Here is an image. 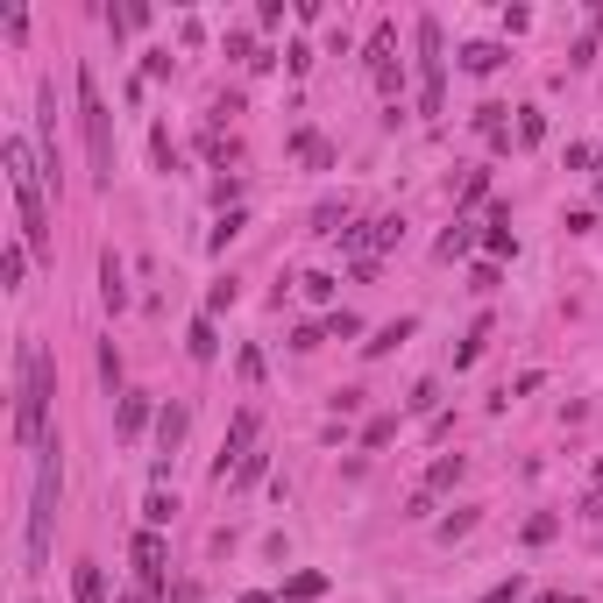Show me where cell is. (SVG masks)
Segmentation results:
<instances>
[{
	"instance_id": "19",
	"label": "cell",
	"mask_w": 603,
	"mask_h": 603,
	"mask_svg": "<svg viewBox=\"0 0 603 603\" xmlns=\"http://www.w3.org/2000/svg\"><path fill=\"white\" fill-rule=\"evenodd\" d=\"M313 596H327V575H313V568H306V575H291V582H284V603H313Z\"/></svg>"
},
{
	"instance_id": "24",
	"label": "cell",
	"mask_w": 603,
	"mask_h": 603,
	"mask_svg": "<svg viewBox=\"0 0 603 603\" xmlns=\"http://www.w3.org/2000/svg\"><path fill=\"white\" fill-rule=\"evenodd\" d=\"M554 533H561V518H547V511H540V518H525V547H547Z\"/></svg>"
},
{
	"instance_id": "3",
	"label": "cell",
	"mask_w": 603,
	"mask_h": 603,
	"mask_svg": "<svg viewBox=\"0 0 603 603\" xmlns=\"http://www.w3.org/2000/svg\"><path fill=\"white\" fill-rule=\"evenodd\" d=\"M79 128H86V157H93V178L114 185V114L100 100V79L93 64H79Z\"/></svg>"
},
{
	"instance_id": "16",
	"label": "cell",
	"mask_w": 603,
	"mask_h": 603,
	"mask_svg": "<svg viewBox=\"0 0 603 603\" xmlns=\"http://www.w3.org/2000/svg\"><path fill=\"white\" fill-rule=\"evenodd\" d=\"M22 270H29V242H8V249H0V284L22 291Z\"/></svg>"
},
{
	"instance_id": "8",
	"label": "cell",
	"mask_w": 603,
	"mask_h": 603,
	"mask_svg": "<svg viewBox=\"0 0 603 603\" xmlns=\"http://www.w3.org/2000/svg\"><path fill=\"white\" fill-rule=\"evenodd\" d=\"M256 433H263V412H256V405H242V412H235V426H228V447H220V462H213V476H220V483H228V476L256 455Z\"/></svg>"
},
{
	"instance_id": "5",
	"label": "cell",
	"mask_w": 603,
	"mask_h": 603,
	"mask_svg": "<svg viewBox=\"0 0 603 603\" xmlns=\"http://www.w3.org/2000/svg\"><path fill=\"white\" fill-rule=\"evenodd\" d=\"M128 561H135V589H142V596H171V589H178L171 568H164V533H157V525H142V533H135Z\"/></svg>"
},
{
	"instance_id": "38",
	"label": "cell",
	"mask_w": 603,
	"mask_h": 603,
	"mask_svg": "<svg viewBox=\"0 0 603 603\" xmlns=\"http://www.w3.org/2000/svg\"><path fill=\"white\" fill-rule=\"evenodd\" d=\"M596 483H603V462H596Z\"/></svg>"
},
{
	"instance_id": "1",
	"label": "cell",
	"mask_w": 603,
	"mask_h": 603,
	"mask_svg": "<svg viewBox=\"0 0 603 603\" xmlns=\"http://www.w3.org/2000/svg\"><path fill=\"white\" fill-rule=\"evenodd\" d=\"M0 164H8V192H15V206H22V242H29V256H50V171H43V149L36 142H22V135H8L0 142Z\"/></svg>"
},
{
	"instance_id": "14",
	"label": "cell",
	"mask_w": 603,
	"mask_h": 603,
	"mask_svg": "<svg viewBox=\"0 0 603 603\" xmlns=\"http://www.w3.org/2000/svg\"><path fill=\"white\" fill-rule=\"evenodd\" d=\"M185 348H192V362H213V355H220V341H213V313H199V320L185 327Z\"/></svg>"
},
{
	"instance_id": "10",
	"label": "cell",
	"mask_w": 603,
	"mask_h": 603,
	"mask_svg": "<svg viewBox=\"0 0 603 603\" xmlns=\"http://www.w3.org/2000/svg\"><path fill=\"white\" fill-rule=\"evenodd\" d=\"M185 426H192V405H178V398H171V405L157 412V447H164V455H178V440H185Z\"/></svg>"
},
{
	"instance_id": "36",
	"label": "cell",
	"mask_w": 603,
	"mask_h": 603,
	"mask_svg": "<svg viewBox=\"0 0 603 603\" xmlns=\"http://www.w3.org/2000/svg\"><path fill=\"white\" fill-rule=\"evenodd\" d=\"M235 603H284V596H235Z\"/></svg>"
},
{
	"instance_id": "15",
	"label": "cell",
	"mask_w": 603,
	"mask_h": 603,
	"mask_svg": "<svg viewBox=\"0 0 603 603\" xmlns=\"http://www.w3.org/2000/svg\"><path fill=\"white\" fill-rule=\"evenodd\" d=\"M412 327H419V320H391V327H376V334L362 341V355H391L398 341H412Z\"/></svg>"
},
{
	"instance_id": "31",
	"label": "cell",
	"mask_w": 603,
	"mask_h": 603,
	"mask_svg": "<svg viewBox=\"0 0 603 603\" xmlns=\"http://www.w3.org/2000/svg\"><path fill=\"white\" fill-rule=\"evenodd\" d=\"M483 192H490V171H469V178H462V206H476Z\"/></svg>"
},
{
	"instance_id": "21",
	"label": "cell",
	"mask_w": 603,
	"mask_h": 603,
	"mask_svg": "<svg viewBox=\"0 0 603 603\" xmlns=\"http://www.w3.org/2000/svg\"><path fill=\"white\" fill-rule=\"evenodd\" d=\"M334 284H341V277H327V270H313V277H298V291H306L313 306H334Z\"/></svg>"
},
{
	"instance_id": "30",
	"label": "cell",
	"mask_w": 603,
	"mask_h": 603,
	"mask_svg": "<svg viewBox=\"0 0 603 603\" xmlns=\"http://www.w3.org/2000/svg\"><path fill=\"white\" fill-rule=\"evenodd\" d=\"M391 433H398V419H369V426H362V447H384Z\"/></svg>"
},
{
	"instance_id": "17",
	"label": "cell",
	"mask_w": 603,
	"mask_h": 603,
	"mask_svg": "<svg viewBox=\"0 0 603 603\" xmlns=\"http://www.w3.org/2000/svg\"><path fill=\"white\" fill-rule=\"evenodd\" d=\"M313 235H348V199H327L313 213Z\"/></svg>"
},
{
	"instance_id": "23",
	"label": "cell",
	"mask_w": 603,
	"mask_h": 603,
	"mask_svg": "<svg viewBox=\"0 0 603 603\" xmlns=\"http://www.w3.org/2000/svg\"><path fill=\"white\" fill-rule=\"evenodd\" d=\"M476 533V511H455V518H440V540L455 547V540H469Z\"/></svg>"
},
{
	"instance_id": "13",
	"label": "cell",
	"mask_w": 603,
	"mask_h": 603,
	"mask_svg": "<svg viewBox=\"0 0 603 603\" xmlns=\"http://www.w3.org/2000/svg\"><path fill=\"white\" fill-rule=\"evenodd\" d=\"M504 57H511L504 43H469V50H462V71H476V79H490V71H497Z\"/></svg>"
},
{
	"instance_id": "11",
	"label": "cell",
	"mask_w": 603,
	"mask_h": 603,
	"mask_svg": "<svg viewBox=\"0 0 603 603\" xmlns=\"http://www.w3.org/2000/svg\"><path fill=\"white\" fill-rule=\"evenodd\" d=\"M149 426V391H121V412H114V433L121 440H135Z\"/></svg>"
},
{
	"instance_id": "12",
	"label": "cell",
	"mask_w": 603,
	"mask_h": 603,
	"mask_svg": "<svg viewBox=\"0 0 603 603\" xmlns=\"http://www.w3.org/2000/svg\"><path fill=\"white\" fill-rule=\"evenodd\" d=\"M71 596H79V603H107V582H100V561H79V568H71Z\"/></svg>"
},
{
	"instance_id": "4",
	"label": "cell",
	"mask_w": 603,
	"mask_h": 603,
	"mask_svg": "<svg viewBox=\"0 0 603 603\" xmlns=\"http://www.w3.org/2000/svg\"><path fill=\"white\" fill-rule=\"evenodd\" d=\"M57 490H64V469H57V462H43V476H36V504H29V575H43V568H50V525H57Z\"/></svg>"
},
{
	"instance_id": "37",
	"label": "cell",
	"mask_w": 603,
	"mask_h": 603,
	"mask_svg": "<svg viewBox=\"0 0 603 603\" xmlns=\"http://www.w3.org/2000/svg\"><path fill=\"white\" fill-rule=\"evenodd\" d=\"M121 603H149V596H142V589H135V596H121Z\"/></svg>"
},
{
	"instance_id": "33",
	"label": "cell",
	"mask_w": 603,
	"mask_h": 603,
	"mask_svg": "<svg viewBox=\"0 0 603 603\" xmlns=\"http://www.w3.org/2000/svg\"><path fill=\"white\" fill-rule=\"evenodd\" d=\"M327 334H341V341H348V334H362V320H355V313H327Z\"/></svg>"
},
{
	"instance_id": "20",
	"label": "cell",
	"mask_w": 603,
	"mask_h": 603,
	"mask_svg": "<svg viewBox=\"0 0 603 603\" xmlns=\"http://www.w3.org/2000/svg\"><path fill=\"white\" fill-rule=\"evenodd\" d=\"M469 249H476V228H469V220H455V228L440 235V256L455 263V256H469Z\"/></svg>"
},
{
	"instance_id": "27",
	"label": "cell",
	"mask_w": 603,
	"mask_h": 603,
	"mask_svg": "<svg viewBox=\"0 0 603 603\" xmlns=\"http://www.w3.org/2000/svg\"><path fill=\"white\" fill-rule=\"evenodd\" d=\"M504 114H511V107H476V128H483L490 142H504Z\"/></svg>"
},
{
	"instance_id": "29",
	"label": "cell",
	"mask_w": 603,
	"mask_h": 603,
	"mask_svg": "<svg viewBox=\"0 0 603 603\" xmlns=\"http://www.w3.org/2000/svg\"><path fill=\"white\" fill-rule=\"evenodd\" d=\"M235 235H242V213H235V206H228V213H220V228H213V249H228V242H235Z\"/></svg>"
},
{
	"instance_id": "2",
	"label": "cell",
	"mask_w": 603,
	"mask_h": 603,
	"mask_svg": "<svg viewBox=\"0 0 603 603\" xmlns=\"http://www.w3.org/2000/svg\"><path fill=\"white\" fill-rule=\"evenodd\" d=\"M50 398H57V369L43 341L15 348V447H50Z\"/></svg>"
},
{
	"instance_id": "26",
	"label": "cell",
	"mask_w": 603,
	"mask_h": 603,
	"mask_svg": "<svg viewBox=\"0 0 603 603\" xmlns=\"http://www.w3.org/2000/svg\"><path fill=\"white\" fill-rule=\"evenodd\" d=\"M547 135V114L540 107H518V142H540Z\"/></svg>"
},
{
	"instance_id": "35",
	"label": "cell",
	"mask_w": 603,
	"mask_h": 603,
	"mask_svg": "<svg viewBox=\"0 0 603 603\" xmlns=\"http://www.w3.org/2000/svg\"><path fill=\"white\" fill-rule=\"evenodd\" d=\"M540 603H582V596H568V589H547V596H540Z\"/></svg>"
},
{
	"instance_id": "32",
	"label": "cell",
	"mask_w": 603,
	"mask_h": 603,
	"mask_svg": "<svg viewBox=\"0 0 603 603\" xmlns=\"http://www.w3.org/2000/svg\"><path fill=\"white\" fill-rule=\"evenodd\" d=\"M469 284H476V291H497L504 277H497V263H476V270H469Z\"/></svg>"
},
{
	"instance_id": "18",
	"label": "cell",
	"mask_w": 603,
	"mask_h": 603,
	"mask_svg": "<svg viewBox=\"0 0 603 603\" xmlns=\"http://www.w3.org/2000/svg\"><path fill=\"white\" fill-rule=\"evenodd\" d=\"M455 483H462V455H440V462L426 469V497H433V490H455Z\"/></svg>"
},
{
	"instance_id": "22",
	"label": "cell",
	"mask_w": 603,
	"mask_h": 603,
	"mask_svg": "<svg viewBox=\"0 0 603 603\" xmlns=\"http://www.w3.org/2000/svg\"><path fill=\"white\" fill-rule=\"evenodd\" d=\"M483 341H490V320H476V327H469V341L455 348V369H469V362L483 355Z\"/></svg>"
},
{
	"instance_id": "9",
	"label": "cell",
	"mask_w": 603,
	"mask_h": 603,
	"mask_svg": "<svg viewBox=\"0 0 603 603\" xmlns=\"http://www.w3.org/2000/svg\"><path fill=\"white\" fill-rule=\"evenodd\" d=\"M100 298H107V313H121V306H128V270H121V256H114V249L100 256Z\"/></svg>"
},
{
	"instance_id": "28",
	"label": "cell",
	"mask_w": 603,
	"mask_h": 603,
	"mask_svg": "<svg viewBox=\"0 0 603 603\" xmlns=\"http://www.w3.org/2000/svg\"><path fill=\"white\" fill-rule=\"evenodd\" d=\"M100 376H107V391H114V398H121V355H114V341H107V348H100Z\"/></svg>"
},
{
	"instance_id": "25",
	"label": "cell",
	"mask_w": 603,
	"mask_h": 603,
	"mask_svg": "<svg viewBox=\"0 0 603 603\" xmlns=\"http://www.w3.org/2000/svg\"><path fill=\"white\" fill-rule=\"evenodd\" d=\"M171 511H178V504H171L164 490H149V504H142V518H149V525H157V533H164V525H171Z\"/></svg>"
},
{
	"instance_id": "34",
	"label": "cell",
	"mask_w": 603,
	"mask_h": 603,
	"mask_svg": "<svg viewBox=\"0 0 603 603\" xmlns=\"http://www.w3.org/2000/svg\"><path fill=\"white\" fill-rule=\"evenodd\" d=\"M164 603H199V589H192V582H178V589H171Z\"/></svg>"
},
{
	"instance_id": "6",
	"label": "cell",
	"mask_w": 603,
	"mask_h": 603,
	"mask_svg": "<svg viewBox=\"0 0 603 603\" xmlns=\"http://www.w3.org/2000/svg\"><path fill=\"white\" fill-rule=\"evenodd\" d=\"M412 43H419V114H440V79H447V57H440V22L426 15V22L412 29Z\"/></svg>"
},
{
	"instance_id": "39",
	"label": "cell",
	"mask_w": 603,
	"mask_h": 603,
	"mask_svg": "<svg viewBox=\"0 0 603 603\" xmlns=\"http://www.w3.org/2000/svg\"><path fill=\"white\" fill-rule=\"evenodd\" d=\"M596 164H603V149H596Z\"/></svg>"
},
{
	"instance_id": "7",
	"label": "cell",
	"mask_w": 603,
	"mask_h": 603,
	"mask_svg": "<svg viewBox=\"0 0 603 603\" xmlns=\"http://www.w3.org/2000/svg\"><path fill=\"white\" fill-rule=\"evenodd\" d=\"M362 57H369V79H376V93H384V100H398V93H405L398 29H391V22H376V29H369V50H362Z\"/></svg>"
}]
</instances>
